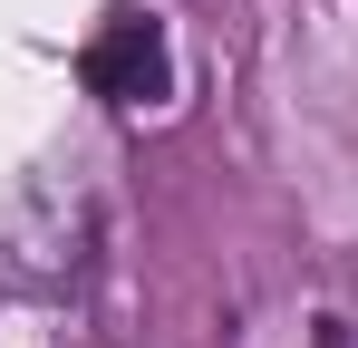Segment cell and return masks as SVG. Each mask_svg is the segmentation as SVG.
Returning <instances> with one entry per match:
<instances>
[{
    "instance_id": "cell-1",
    "label": "cell",
    "mask_w": 358,
    "mask_h": 348,
    "mask_svg": "<svg viewBox=\"0 0 358 348\" xmlns=\"http://www.w3.org/2000/svg\"><path fill=\"white\" fill-rule=\"evenodd\" d=\"M87 87L107 97V107H155L165 87H175V58H165V29L145 20V10H117L97 39H87Z\"/></svg>"
},
{
    "instance_id": "cell-2",
    "label": "cell",
    "mask_w": 358,
    "mask_h": 348,
    "mask_svg": "<svg viewBox=\"0 0 358 348\" xmlns=\"http://www.w3.org/2000/svg\"><path fill=\"white\" fill-rule=\"evenodd\" d=\"M320 348H349V329H320Z\"/></svg>"
}]
</instances>
